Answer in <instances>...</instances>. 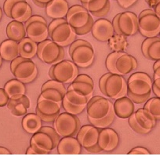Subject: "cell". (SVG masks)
I'll use <instances>...</instances> for the list:
<instances>
[{"label":"cell","mask_w":160,"mask_h":160,"mask_svg":"<svg viewBox=\"0 0 160 160\" xmlns=\"http://www.w3.org/2000/svg\"><path fill=\"white\" fill-rule=\"evenodd\" d=\"M105 66L111 73L126 75L137 68L138 62L134 57L126 52L115 51L108 55Z\"/></svg>","instance_id":"obj_1"},{"label":"cell","mask_w":160,"mask_h":160,"mask_svg":"<svg viewBox=\"0 0 160 160\" xmlns=\"http://www.w3.org/2000/svg\"><path fill=\"white\" fill-rule=\"evenodd\" d=\"M69 55L72 61L81 68H89L95 59L93 46L84 39L75 40L69 47Z\"/></svg>","instance_id":"obj_2"},{"label":"cell","mask_w":160,"mask_h":160,"mask_svg":"<svg viewBox=\"0 0 160 160\" xmlns=\"http://www.w3.org/2000/svg\"><path fill=\"white\" fill-rule=\"evenodd\" d=\"M87 115L91 124L101 121L114 114L113 103L106 97H92L87 105Z\"/></svg>","instance_id":"obj_3"},{"label":"cell","mask_w":160,"mask_h":160,"mask_svg":"<svg viewBox=\"0 0 160 160\" xmlns=\"http://www.w3.org/2000/svg\"><path fill=\"white\" fill-rule=\"evenodd\" d=\"M78 75V67L72 61L61 60L52 64L49 75L52 79L58 80L64 84H70Z\"/></svg>","instance_id":"obj_4"},{"label":"cell","mask_w":160,"mask_h":160,"mask_svg":"<svg viewBox=\"0 0 160 160\" xmlns=\"http://www.w3.org/2000/svg\"><path fill=\"white\" fill-rule=\"evenodd\" d=\"M36 55L42 62L52 65L64 59V50L52 39L47 38L38 43Z\"/></svg>","instance_id":"obj_5"},{"label":"cell","mask_w":160,"mask_h":160,"mask_svg":"<svg viewBox=\"0 0 160 160\" xmlns=\"http://www.w3.org/2000/svg\"><path fill=\"white\" fill-rule=\"evenodd\" d=\"M53 128L61 138L75 136L80 129L78 116L68 112H60L53 122Z\"/></svg>","instance_id":"obj_6"},{"label":"cell","mask_w":160,"mask_h":160,"mask_svg":"<svg viewBox=\"0 0 160 160\" xmlns=\"http://www.w3.org/2000/svg\"><path fill=\"white\" fill-rule=\"evenodd\" d=\"M157 120L146 109L139 108L128 118L129 125L132 130L140 134H148L156 125Z\"/></svg>","instance_id":"obj_7"},{"label":"cell","mask_w":160,"mask_h":160,"mask_svg":"<svg viewBox=\"0 0 160 160\" xmlns=\"http://www.w3.org/2000/svg\"><path fill=\"white\" fill-rule=\"evenodd\" d=\"M24 24L27 37L37 43L47 39L50 37L47 21L40 15H32Z\"/></svg>","instance_id":"obj_8"},{"label":"cell","mask_w":160,"mask_h":160,"mask_svg":"<svg viewBox=\"0 0 160 160\" xmlns=\"http://www.w3.org/2000/svg\"><path fill=\"white\" fill-rule=\"evenodd\" d=\"M101 129L93 125H85L80 127L76 138L82 148L90 153H99L101 152L98 146V138Z\"/></svg>","instance_id":"obj_9"},{"label":"cell","mask_w":160,"mask_h":160,"mask_svg":"<svg viewBox=\"0 0 160 160\" xmlns=\"http://www.w3.org/2000/svg\"><path fill=\"white\" fill-rule=\"evenodd\" d=\"M138 32L147 38L159 35L160 19L153 10H144L141 12L138 16Z\"/></svg>","instance_id":"obj_10"},{"label":"cell","mask_w":160,"mask_h":160,"mask_svg":"<svg viewBox=\"0 0 160 160\" xmlns=\"http://www.w3.org/2000/svg\"><path fill=\"white\" fill-rule=\"evenodd\" d=\"M153 82L149 75L145 72H138L133 73L127 80L128 92L136 96L151 94Z\"/></svg>","instance_id":"obj_11"},{"label":"cell","mask_w":160,"mask_h":160,"mask_svg":"<svg viewBox=\"0 0 160 160\" xmlns=\"http://www.w3.org/2000/svg\"><path fill=\"white\" fill-rule=\"evenodd\" d=\"M127 81L123 75L109 74L104 87V96L110 99L116 100L127 95Z\"/></svg>","instance_id":"obj_12"},{"label":"cell","mask_w":160,"mask_h":160,"mask_svg":"<svg viewBox=\"0 0 160 160\" xmlns=\"http://www.w3.org/2000/svg\"><path fill=\"white\" fill-rule=\"evenodd\" d=\"M49 35L50 39L53 40V42L61 47H64L70 46L75 40L77 35L75 29L68 23L66 20L50 31Z\"/></svg>","instance_id":"obj_13"},{"label":"cell","mask_w":160,"mask_h":160,"mask_svg":"<svg viewBox=\"0 0 160 160\" xmlns=\"http://www.w3.org/2000/svg\"><path fill=\"white\" fill-rule=\"evenodd\" d=\"M65 18L68 23L75 30L82 28L93 20L91 13L82 5H74L71 7Z\"/></svg>","instance_id":"obj_14"},{"label":"cell","mask_w":160,"mask_h":160,"mask_svg":"<svg viewBox=\"0 0 160 160\" xmlns=\"http://www.w3.org/2000/svg\"><path fill=\"white\" fill-rule=\"evenodd\" d=\"M118 22L120 35L133 36L138 32V16L133 12L120 13Z\"/></svg>","instance_id":"obj_15"},{"label":"cell","mask_w":160,"mask_h":160,"mask_svg":"<svg viewBox=\"0 0 160 160\" xmlns=\"http://www.w3.org/2000/svg\"><path fill=\"white\" fill-rule=\"evenodd\" d=\"M12 73L17 79L26 84L35 79L38 75V68L32 59H25L15 68Z\"/></svg>","instance_id":"obj_16"},{"label":"cell","mask_w":160,"mask_h":160,"mask_svg":"<svg viewBox=\"0 0 160 160\" xmlns=\"http://www.w3.org/2000/svg\"><path fill=\"white\" fill-rule=\"evenodd\" d=\"M91 33L93 38L99 42H107L115 34L112 22L105 18H99L93 22Z\"/></svg>","instance_id":"obj_17"},{"label":"cell","mask_w":160,"mask_h":160,"mask_svg":"<svg viewBox=\"0 0 160 160\" xmlns=\"http://www.w3.org/2000/svg\"><path fill=\"white\" fill-rule=\"evenodd\" d=\"M119 144V136L115 130L109 127L101 129L98 146L101 152H110L115 150Z\"/></svg>","instance_id":"obj_18"},{"label":"cell","mask_w":160,"mask_h":160,"mask_svg":"<svg viewBox=\"0 0 160 160\" xmlns=\"http://www.w3.org/2000/svg\"><path fill=\"white\" fill-rule=\"evenodd\" d=\"M30 145L38 148L43 155H49L57 148V144L53 138L47 132L42 130L32 134L30 139Z\"/></svg>","instance_id":"obj_19"},{"label":"cell","mask_w":160,"mask_h":160,"mask_svg":"<svg viewBox=\"0 0 160 160\" xmlns=\"http://www.w3.org/2000/svg\"><path fill=\"white\" fill-rule=\"evenodd\" d=\"M56 148L59 155H80L82 147L76 138L71 136L61 138Z\"/></svg>","instance_id":"obj_20"},{"label":"cell","mask_w":160,"mask_h":160,"mask_svg":"<svg viewBox=\"0 0 160 160\" xmlns=\"http://www.w3.org/2000/svg\"><path fill=\"white\" fill-rule=\"evenodd\" d=\"M113 108L115 116L122 119L129 118L135 112L134 103L127 95L115 100L113 103Z\"/></svg>","instance_id":"obj_21"},{"label":"cell","mask_w":160,"mask_h":160,"mask_svg":"<svg viewBox=\"0 0 160 160\" xmlns=\"http://www.w3.org/2000/svg\"><path fill=\"white\" fill-rule=\"evenodd\" d=\"M67 0H52L45 7L46 14L52 19L65 18L69 10Z\"/></svg>","instance_id":"obj_22"},{"label":"cell","mask_w":160,"mask_h":160,"mask_svg":"<svg viewBox=\"0 0 160 160\" xmlns=\"http://www.w3.org/2000/svg\"><path fill=\"white\" fill-rule=\"evenodd\" d=\"M32 13V9L26 0H21L13 5L10 12V18L14 21L25 23Z\"/></svg>","instance_id":"obj_23"},{"label":"cell","mask_w":160,"mask_h":160,"mask_svg":"<svg viewBox=\"0 0 160 160\" xmlns=\"http://www.w3.org/2000/svg\"><path fill=\"white\" fill-rule=\"evenodd\" d=\"M7 106L12 115L18 117L24 116L27 114L28 109L30 108L31 103L25 94L18 99H10Z\"/></svg>","instance_id":"obj_24"},{"label":"cell","mask_w":160,"mask_h":160,"mask_svg":"<svg viewBox=\"0 0 160 160\" xmlns=\"http://www.w3.org/2000/svg\"><path fill=\"white\" fill-rule=\"evenodd\" d=\"M0 54L3 61H12L20 56L19 44L10 38L4 40L0 45Z\"/></svg>","instance_id":"obj_25"},{"label":"cell","mask_w":160,"mask_h":160,"mask_svg":"<svg viewBox=\"0 0 160 160\" xmlns=\"http://www.w3.org/2000/svg\"><path fill=\"white\" fill-rule=\"evenodd\" d=\"M92 16L97 18H102L110 10V1L109 0H90L88 3L83 6Z\"/></svg>","instance_id":"obj_26"},{"label":"cell","mask_w":160,"mask_h":160,"mask_svg":"<svg viewBox=\"0 0 160 160\" xmlns=\"http://www.w3.org/2000/svg\"><path fill=\"white\" fill-rule=\"evenodd\" d=\"M21 125L26 133L34 134L42 128V120L37 113L26 114L23 118Z\"/></svg>","instance_id":"obj_27"},{"label":"cell","mask_w":160,"mask_h":160,"mask_svg":"<svg viewBox=\"0 0 160 160\" xmlns=\"http://www.w3.org/2000/svg\"><path fill=\"white\" fill-rule=\"evenodd\" d=\"M7 35L8 38L14 40L19 42L21 40L27 36L26 34V28L24 23L20 22L18 21H12L7 24L6 29Z\"/></svg>","instance_id":"obj_28"},{"label":"cell","mask_w":160,"mask_h":160,"mask_svg":"<svg viewBox=\"0 0 160 160\" xmlns=\"http://www.w3.org/2000/svg\"><path fill=\"white\" fill-rule=\"evenodd\" d=\"M4 90L8 94L10 99H18L26 94V87L24 83L16 78L14 79L9 80L4 86Z\"/></svg>","instance_id":"obj_29"},{"label":"cell","mask_w":160,"mask_h":160,"mask_svg":"<svg viewBox=\"0 0 160 160\" xmlns=\"http://www.w3.org/2000/svg\"><path fill=\"white\" fill-rule=\"evenodd\" d=\"M62 103L55 102L48 100L38 99L35 110L47 115H58L61 112Z\"/></svg>","instance_id":"obj_30"},{"label":"cell","mask_w":160,"mask_h":160,"mask_svg":"<svg viewBox=\"0 0 160 160\" xmlns=\"http://www.w3.org/2000/svg\"><path fill=\"white\" fill-rule=\"evenodd\" d=\"M18 44H19L20 56L26 59H32L37 54L38 43L28 37L23 38L18 42Z\"/></svg>","instance_id":"obj_31"},{"label":"cell","mask_w":160,"mask_h":160,"mask_svg":"<svg viewBox=\"0 0 160 160\" xmlns=\"http://www.w3.org/2000/svg\"><path fill=\"white\" fill-rule=\"evenodd\" d=\"M64 98H65L70 104L76 107H87L90 101V99L87 96H85L80 91L70 88L67 89Z\"/></svg>","instance_id":"obj_32"},{"label":"cell","mask_w":160,"mask_h":160,"mask_svg":"<svg viewBox=\"0 0 160 160\" xmlns=\"http://www.w3.org/2000/svg\"><path fill=\"white\" fill-rule=\"evenodd\" d=\"M68 88L75 89L78 90L82 93H83L85 96H87L89 99H91L94 93V85L84 81H80V80H74L73 82L70 83Z\"/></svg>","instance_id":"obj_33"},{"label":"cell","mask_w":160,"mask_h":160,"mask_svg":"<svg viewBox=\"0 0 160 160\" xmlns=\"http://www.w3.org/2000/svg\"><path fill=\"white\" fill-rule=\"evenodd\" d=\"M144 108L146 109L156 120H160V98H149L145 102Z\"/></svg>","instance_id":"obj_34"},{"label":"cell","mask_w":160,"mask_h":160,"mask_svg":"<svg viewBox=\"0 0 160 160\" xmlns=\"http://www.w3.org/2000/svg\"><path fill=\"white\" fill-rule=\"evenodd\" d=\"M63 98H64V95L59 90L53 88H48L41 91L38 99L48 100V101H55V102L62 103Z\"/></svg>","instance_id":"obj_35"},{"label":"cell","mask_w":160,"mask_h":160,"mask_svg":"<svg viewBox=\"0 0 160 160\" xmlns=\"http://www.w3.org/2000/svg\"><path fill=\"white\" fill-rule=\"evenodd\" d=\"M148 59L151 61H158L160 60V38L152 42L148 50Z\"/></svg>","instance_id":"obj_36"},{"label":"cell","mask_w":160,"mask_h":160,"mask_svg":"<svg viewBox=\"0 0 160 160\" xmlns=\"http://www.w3.org/2000/svg\"><path fill=\"white\" fill-rule=\"evenodd\" d=\"M64 85H65V84L59 82V81H58V80L52 79L51 78L50 80H48V81H47V82H44V83L42 84V86L41 87V91H42V90H46V89L53 88L59 90V91L64 96L66 91H67V89H66L65 86Z\"/></svg>","instance_id":"obj_37"},{"label":"cell","mask_w":160,"mask_h":160,"mask_svg":"<svg viewBox=\"0 0 160 160\" xmlns=\"http://www.w3.org/2000/svg\"><path fill=\"white\" fill-rule=\"evenodd\" d=\"M62 107L64 108V111L66 112H68V113L75 115H78L79 114L82 113L86 110V108H87V107H76V106L70 104L65 98H63Z\"/></svg>","instance_id":"obj_38"},{"label":"cell","mask_w":160,"mask_h":160,"mask_svg":"<svg viewBox=\"0 0 160 160\" xmlns=\"http://www.w3.org/2000/svg\"><path fill=\"white\" fill-rule=\"evenodd\" d=\"M115 118V113H114L112 114V115H111L110 116L108 117V118H104V119L93 122L92 125L95 126V127H98V128L99 129H104V128H106V127H109V126L112 125V122H114Z\"/></svg>","instance_id":"obj_39"},{"label":"cell","mask_w":160,"mask_h":160,"mask_svg":"<svg viewBox=\"0 0 160 160\" xmlns=\"http://www.w3.org/2000/svg\"><path fill=\"white\" fill-rule=\"evenodd\" d=\"M160 38V37L155 36V37H150V38H147L144 42H143L142 45H141V51H142V53L144 54V56L145 58H147L148 55V50L149 47H150L151 44L155 41V40Z\"/></svg>","instance_id":"obj_40"},{"label":"cell","mask_w":160,"mask_h":160,"mask_svg":"<svg viewBox=\"0 0 160 160\" xmlns=\"http://www.w3.org/2000/svg\"><path fill=\"white\" fill-rule=\"evenodd\" d=\"M40 130H42V131H44V132H47V133H49V134H50V136L53 138L55 143H56L57 145H58V142H59L60 139H61V137L58 135V133H57L56 130H54V128H53V127H47V126H46V127H42V128L40 129Z\"/></svg>","instance_id":"obj_41"},{"label":"cell","mask_w":160,"mask_h":160,"mask_svg":"<svg viewBox=\"0 0 160 160\" xmlns=\"http://www.w3.org/2000/svg\"><path fill=\"white\" fill-rule=\"evenodd\" d=\"M150 95L151 94L145 95V96H136V95L133 94V93L127 91V96L132 100V101H133L134 104H143V103L146 102V101L149 99Z\"/></svg>","instance_id":"obj_42"},{"label":"cell","mask_w":160,"mask_h":160,"mask_svg":"<svg viewBox=\"0 0 160 160\" xmlns=\"http://www.w3.org/2000/svg\"><path fill=\"white\" fill-rule=\"evenodd\" d=\"M18 1H21V0H5L3 5V11L8 18H10V12H11L12 7Z\"/></svg>","instance_id":"obj_43"},{"label":"cell","mask_w":160,"mask_h":160,"mask_svg":"<svg viewBox=\"0 0 160 160\" xmlns=\"http://www.w3.org/2000/svg\"><path fill=\"white\" fill-rule=\"evenodd\" d=\"M128 155H151V152L146 148L138 146L131 149L128 152Z\"/></svg>","instance_id":"obj_44"},{"label":"cell","mask_w":160,"mask_h":160,"mask_svg":"<svg viewBox=\"0 0 160 160\" xmlns=\"http://www.w3.org/2000/svg\"><path fill=\"white\" fill-rule=\"evenodd\" d=\"M116 1L120 7H122L124 10H127L134 5L138 0H116Z\"/></svg>","instance_id":"obj_45"},{"label":"cell","mask_w":160,"mask_h":160,"mask_svg":"<svg viewBox=\"0 0 160 160\" xmlns=\"http://www.w3.org/2000/svg\"><path fill=\"white\" fill-rule=\"evenodd\" d=\"M9 101H10V98L4 88H0V107H4L7 105Z\"/></svg>","instance_id":"obj_46"},{"label":"cell","mask_w":160,"mask_h":160,"mask_svg":"<svg viewBox=\"0 0 160 160\" xmlns=\"http://www.w3.org/2000/svg\"><path fill=\"white\" fill-rule=\"evenodd\" d=\"M35 111H36V113L39 115L41 119L42 120V122H53L55 120V118H57V116L58 115H47L41 113L38 110H35Z\"/></svg>","instance_id":"obj_47"},{"label":"cell","mask_w":160,"mask_h":160,"mask_svg":"<svg viewBox=\"0 0 160 160\" xmlns=\"http://www.w3.org/2000/svg\"><path fill=\"white\" fill-rule=\"evenodd\" d=\"M74 80H80V81H84V82H87L89 83L94 85V82H93V78L88 75H85V74H78L76 76V78Z\"/></svg>","instance_id":"obj_48"},{"label":"cell","mask_w":160,"mask_h":160,"mask_svg":"<svg viewBox=\"0 0 160 160\" xmlns=\"http://www.w3.org/2000/svg\"><path fill=\"white\" fill-rule=\"evenodd\" d=\"M109 74H110V72H108V73L104 74V75L101 77V78H100L99 80V88H100V90H101V92L103 93V94H104V87H105L106 80H107Z\"/></svg>","instance_id":"obj_49"},{"label":"cell","mask_w":160,"mask_h":160,"mask_svg":"<svg viewBox=\"0 0 160 160\" xmlns=\"http://www.w3.org/2000/svg\"><path fill=\"white\" fill-rule=\"evenodd\" d=\"M25 59L26 58H23V57H21V56H18V58H16L15 59H13V61H11V64H10V71H11V73L13 72V71H14L15 68H16L17 66H18V64L21 62V61H23L24 60H25Z\"/></svg>","instance_id":"obj_50"},{"label":"cell","mask_w":160,"mask_h":160,"mask_svg":"<svg viewBox=\"0 0 160 160\" xmlns=\"http://www.w3.org/2000/svg\"><path fill=\"white\" fill-rule=\"evenodd\" d=\"M118 16H119V13H118L117 15H115V18H114V19H113V21H112V25H113L115 33L116 34V35H120L119 30H118Z\"/></svg>","instance_id":"obj_51"},{"label":"cell","mask_w":160,"mask_h":160,"mask_svg":"<svg viewBox=\"0 0 160 160\" xmlns=\"http://www.w3.org/2000/svg\"><path fill=\"white\" fill-rule=\"evenodd\" d=\"M34 3L39 7H45L52 0H32Z\"/></svg>","instance_id":"obj_52"},{"label":"cell","mask_w":160,"mask_h":160,"mask_svg":"<svg viewBox=\"0 0 160 160\" xmlns=\"http://www.w3.org/2000/svg\"><path fill=\"white\" fill-rule=\"evenodd\" d=\"M0 155H11V152L6 148L0 146Z\"/></svg>","instance_id":"obj_53"},{"label":"cell","mask_w":160,"mask_h":160,"mask_svg":"<svg viewBox=\"0 0 160 160\" xmlns=\"http://www.w3.org/2000/svg\"><path fill=\"white\" fill-rule=\"evenodd\" d=\"M153 8H154L153 10H154V12L155 13V14H156L157 17H158V18L160 19V2H158L157 5H155Z\"/></svg>","instance_id":"obj_54"},{"label":"cell","mask_w":160,"mask_h":160,"mask_svg":"<svg viewBox=\"0 0 160 160\" xmlns=\"http://www.w3.org/2000/svg\"><path fill=\"white\" fill-rule=\"evenodd\" d=\"M160 78V66L159 67L156 68L155 69H154L153 78Z\"/></svg>","instance_id":"obj_55"},{"label":"cell","mask_w":160,"mask_h":160,"mask_svg":"<svg viewBox=\"0 0 160 160\" xmlns=\"http://www.w3.org/2000/svg\"><path fill=\"white\" fill-rule=\"evenodd\" d=\"M153 86H155L156 88H158V90H160V78H153Z\"/></svg>","instance_id":"obj_56"},{"label":"cell","mask_w":160,"mask_h":160,"mask_svg":"<svg viewBox=\"0 0 160 160\" xmlns=\"http://www.w3.org/2000/svg\"><path fill=\"white\" fill-rule=\"evenodd\" d=\"M152 91L154 92V93H155V96L160 98V90H158V88H156L155 86H152Z\"/></svg>","instance_id":"obj_57"},{"label":"cell","mask_w":160,"mask_h":160,"mask_svg":"<svg viewBox=\"0 0 160 160\" xmlns=\"http://www.w3.org/2000/svg\"><path fill=\"white\" fill-rule=\"evenodd\" d=\"M159 2H160V0H151V2H149L148 5L150 6L151 7H152V8H153V7H155V5H157V4H158Z\"/></svg>","instance_id":"obj_58"},{"label":"cell","mask_w":160,"mask_h":160,"mask_svg":"<svg viewBox=\"0 0 160 160\" xmlns=\"http://www.w3.org/2000/svg\"><path fill=\"white\" fill-rule=\"evenodd\" d=\"M159 66H160V60H158V61H155V64H154L153 65V70L156 68L159 67Z\"/></svg>","instance_id":"obj_59"},{"label":"cell","mask_w":160,"mask_h":160,"mask_svg":"<svg viewBox=\"0 0 160 160\" xmlns=\"http://www.w3.org/2000/svg\"><path fill=\"white\" fill-rule=\"evenodd\" d=\"M78 1H79V2H81V4H82V6H84V5H86V4H87V3H88V2H90V0H78Z\"/></svg>","instance_id":"obj_60"},{"label":"cell","mask_w":160,"mask_h":160,"mask_svg":"<svg viewBox=\"0 0 160 160\" xmlns=\"http://www.w3.org/2000/svg\"><path fill=\"white\" fill-rule=\"evenodd\" d=\"M2 61H3V60H2V56H1V54H0V67H1V65H2Z\"/></svg>","instance_id":"obj_61"},{"label":"cell","mask_w":160,"mask_h":160,"mask_svg":"<svg viewBox=\"0 0 160 160\" xmlns=\"http://www.w3.org/2000/svg\"><path fill=\"white\" fill-rule=\"evenodd\" d=\"M2 10H1V8H0V21H1V19H2Z\"/></svg>","instance_id":"obj_62"},{"label":"cell","mask_w":160,"mask_h":160,"mask_svg":"<svg viewBox=\"0 0 160 160\" xmlns=\"http://www.w3.org/2000/svg\"><path fill=\"white\" fill-rule=\"evenodd\" d=\"M145 2H147V3H148V4H149V2H151V0H145Z\"/></svg>","instance_id":"obj_63"},{"label":"cell","mask_w":160,"mask_h":160,"mask_svg":"<svg viewBox=\"0 0 160 160\" xmlns=\"http://www.w3.org/2000/svg\"><path fill=\"white\" fill-rule=\"evenodd\" d=\"M159 34H160V33H159Z\"/></svg>","instance_id":"obj_64"}]
</instances>
